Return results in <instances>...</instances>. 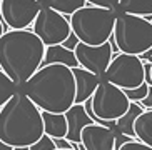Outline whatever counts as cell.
Here are the masks:
<instances>
[{
    "instance_id": "cell-18",
    "label": "cell",
    "mask_w": 152,
    "mask_h": 150,
    "mask_svg": "<svg viewBox=\"0 0 152 150\" xmlns=\"http://www.w3.org/2000/svg\"><path fill=\"white\" fill-rule=\"evenodd\" d=\"M115 12L139 15L149 20L152 17V0H119Z\"/></svg>"
},
{
    "instance_id": "cell-17",
    "label": "cell",
    "mask_w": 152,
    "mask_h": 150,
    "mask_svg": "<svg viewBox=\"0 0 152 150\" xmlns=\"http://www.w3.org/2000/svg\"><path fill=\"white\" fill-rule=\"evenodd\" d=\"M144 108L139 103H134V102H130L129 105V110L125 112L122 117H119V119L115 120V132L122 133V135H125V137H130V138H135L134 137V120L137 119V115L142 112Z\"/></svg>"
},
{
    "instance_id": "cell-19",
    "label": "cell",
    "mask_w": 152,
    "mask_h": 150,
    "mask_svg": "<svg viewBox=\"0 0 152 150\" xmlns=\"http://www.w3.org/2000/svg\"><path fill=\"white\" fill-rule=\"evenodd\" d=\"M44 5H47L49 9L55 10L58 13H62L64 17H70L77 9H82L87 4L84 0H45Z\"/></svg>"
},
{
    "instance_id": "cell-16",
    "label": "cell",
    "mask_w": 152,
    "mask_h": 150,
    "mask_svg": "<svg viewBox=\"0 0 152 150\" xmlns=\"http://www.w3.org/2000/svg\"><path fill=\"white\" fill-rule=\"evenodd\" d=\"M134 137L152 149V108L142 110L134 120Z\"/></svg>"
},
{
    "instance_id": "cell-24",
    "label": "cell",
    "mask_w": 152,
    "mask_h": 150,
    "mask_svg": "<svg viewBox=\"0 0 152 150\" xmlns=\"http://www.w3.org/2000/svg\"><path fill=\"white\" fill-rule=\"evenodd\" d=\"M85 4L94 5V7H100V9H110L115 10L119 5V0H84Z\"/></svg>"
},
{
    "instance_id": "cell-31",
    "label": "cell",
    "mask_w": 152,
    "mask_h": 150,
    "mask_svg": "<svg viewBox=\"0 0 152 150\" xmlns=\"http://www.w3.org/2000/svg\"><path fill=\"white\" fill-rule=\"evenodd\" d=\"M55 150H74V149H55Z\"/></svg>"
},
{
    "instance_id": "cell-3",
    "label": "cell",
    "mask_w": 152,
    "mask_h": 150,
    "mask_svg": "<svg viewBox=\"0 0 152 150\" xmlns=\"http://www.w3.org/2000/svg\"><path fill=\"white\" fill-rule=\"evenodd\" d=\"M44 135L42 112L20 90L0 107V142L10 149L30 147Z\"/></svg>"
},
{
    "instance_id": "cell-11",
    "label": "cell",
    "mask_w": 152,
    "mask_h": 150,
    "mask_svg": "<svg viewBox=\"0 0 152 150\" xmlns=\"http://www.w3.org/2000/svg\"><path fill=\"white\" fill-rule=\"evenodd\" d=\"M85 150H114L115 130L99 124H89L80 130V142Z\"/></svg>"
},
{
    "instance_id": "cell-33",
    "label": "cell",
    "mask_w": 152,
    "mask_h": 150,
    "mask_svg": "<svg viewBox=\"0 0 152 150\" xmlns=\"http://www.w3.org/2000/svg\"><path fill=\"white\" fill-rule=\"evenodd\" d=\"M149 20H151V23H152V17H151V18H149Z\"/></svg>"
},
{
    "instance_id": "cell-9",
    "label": "cell",
    "mask_w": 152,
    "mask_h": 150,
    "mask_svg": "<svg viewBox=\"0 0 152 150\" xmlns=\"http://www.w3.org/2000/svg\"><path fill=\"white\" fill-rule=\"evenodd\" d=\"M40 7L37 0H0V20L12 30L28 28Z\"/></svg>"
},
{
    "instance_id": "cell-21",
    "label": "cell",
    "mask_w": 152,
    "mask_h": 150,
    "mask_svg": "<svg viewBox=\"0 0 152 150\" xmlns=\"http://www.w3.org/2000/svg\"><path fill=\"white\" fill-rule=\"evenodd\" d=\"M147 88H149V85L144 82L142 85H139V87H135V88H129V90H124V93H125V97L129 98V102H134V103H139V102L142 100L145 95H147Z\"/></svg>"
},
{
    "instance_id": "cell-23",
    "label": "cell",
    "mask_w": 152,
    "mask_h": 150,
    "mask_svg": "<svg viewBox=\"0 0 152 150\" xmlns=\"http://www.w3.org/2000/svg\"><path fill=\"white\" fill-rule=\"evenodd\" d=\"M115 150H152V149L145 143H142V142L135 140V138H130V140L124 142L122 145H119Z\"/></svg>"
},
{
    "instance_id": "cell-25",
    "label": "cell",
    "mask_w": 152,
    "mask_h": 150,
    "mask_svg": "<svg viewBox=\"0 0 152 150\" xmlns=\"http://www.w3.org/2000/svg\"><path fill=\"white\" fill-rule=\"evenodd\" d=\"M139 105L142 107L144 110H151L152 108V85H149L147 88V95L142 98V100L139 102Z\"/></svg>"
},
{
    "instance_id": "cell-22",
    "label": "cell",
    "mask_w": 152,
    "mask_h": 150,
    "mask_svg": "<svg viewBox=\"0 0 152 150\" xmlns=\"http://www.w3.org/2000/svg\"><path fill=\"white\" fill-rule=\"evenodd\" d=\"M28 150H55V142L54 138H50L49 135H42L35 143H32L28 147Z\"/></svg>"
},
{
    "instance_id": "cell-12",
    "label": "cell",
    "mask_w": 152,
    "mask_h": 150,
    "mask_svg": "<svg viewBox=\"0 0 152 150\" xmlns=\"http://www.w3.org/2000/svg\"><path fill=\"white\" fill-rule=\"evenodd\" d=\"M65 120H67V138L69 142L79 143L80 142V130L89 124H94L87 112L84 108V103H74V105L65 112Z\"/></svg>"
},
{
    "instance_id": "cell-10",
    "label": "cell",
    "mask_w": 152,
    "mask_h": 150,
    "mask_svg": "<svg viewBox=\"0 0 152 150\" xmlns=\"http://www.w3.org/2000/svg\"><path fill=\"white\" fill-rule=\"evenodd\" d=\"M74 55H75L79 67L92 72L97 77H102L109 62L114 57L109 40L100 45H85L82 42H79L74 49Z\"/></svg>"
},
{
    "instance_id": "cell-6",
    "label": "cell",
    "mask_w": 152,
    "mask_h": 150,
    "mask_svg": "<svg viewBox=\"0 0 152 150\" xmlns=\"http://www.w3.org/2000/svg\"><path fill=\"white\" fill-rule=\"evenodd\" d=\"M90 100V110L100 122H115L129 110L130 102L122 88L100 79Z\"/></svg>"
},
{
    "instance_id": "cell-1",
    "label": "cell",
    "mask_w": 152,
    "mask_h": 150,
    "mask_svg": "<svg viewBox=\"0 0 152 150\" xmlns=\"http://www.w3.org/2000/svg\"><path fill=\"white\" fill-rule=\"evenodd\" d=\"M18 90L40 112L49 114H65L75 100L72 68L60 63L40 65Z\"/></svg>"
},
{
    "instance_id": "cell-30",
    "label": "cell",
    "mask_w": 152,
    "mask_h": 150,
    "mask_svg": "<svg viewBox=\"0 0 152 150\" xmlns=\"http://www.w3.org/2000/svg\"><path fill=\"white\" fill-rule=\"evenodd\" d=\"M14 150H28V147H17V149H14Z\"/></svg>"
},
{
    "instance_id": "cell-15",
    "label": "cell",
    "mask_w": 152,
    "mask_h": 150,
    "mask_svg": "<svg viewBox=\"0 0 152 150\" xmlns=\"http://www.w3.org/2000/svg\"><path fill=\"white\" fill-rule=\"evenodd\" d=\"M44 133L50 138H65L67 135V120L64 114H49L42 112Z\"/></svg>"
},
{
    "instance_id": "cell-28",
    "label": "cell",
    "mask_w": 152,
    "mask_h": 150,
    "mask_svg": "<svg viewBox=\"0 0 152 150\" xmlns=\"http://www.w3.org/2000/svg\"><path fill=\"white\" fill-rule=\"evenodd\" d=\"M4 32H5V28H4V22L0 20V37L4 35Z\"/></svg>"
},
{
    "instance_id": "cell-4",
    "label": "cell",
    "mask_w": 152,
    "mask_h": 150,
    "mask_svg": "<svg viewBox=\"0 0 152 150\" xmlns=\"http://www.w3.org/2000/svg\"><path fill=\"white\" fill-rule=\"evenodd\" d=\"M115 10L100 9L94 5H84L77 9L70 17H67L70 32L85 45H100L105 44L112 35Z\"/></svg>"
},
{
    "instance_id": "cell-32",
    "label": "cell",
    "mask_w": 152,
    "mask_h": 150,
    "mask_svg": "<svg viewBox=\"0 0 152 150\" xmlns=\"http://www.w3.org/2000/svg\"><path fill=\"white\" fill-rule=\"evenodd\" d=\"M151 80H152V65H151Z\"/></svg>"
},
{
    "instance_id": "cell-7",
    "label": "cell",
    "mask_w": 152,
    "mask_h": 150,
    "mask_svg": "<svg viewBox=\"0 0 152 150\" xmlns=\"http://www.w3.org/2000/svg\"><path fill=\"white\" fill-rule=\"evenodd\" d=\"M100 79L122 90L135 88L144 84V62L137 55L119 52L112 57Z\"/></svg>"
},
{
    "instance_id": "cell-29",
    "label": "cell",
    "mask_w": 152,
    "mask_h": 150,
    "mask_svg": "<svg viewBox=\"0 0 152 150\" xmlns=\"http://www.w3.org/2000/svg\"><path fill=\"white\" fill-rule=\"evenodd\" d=\"M0 150H12V149H10V147H7L5 143H2V142H0Z\"/></svg>"
},
{
    "instance_id": "cell-27",
    "label": "cell",
    "mask_w": 152,
    "mask_h": 150,
    "mask_svg": "<svg viewBox=\"0 0 152 150\" xmlns=\"http://www.w3.org/2000/svg\"><path fill=\"white\" fill-rule=\"evenodd\" d=\"M55 142V149H77V143L74 142H69L67 138H54Z\"/></svg>"
},
{
    "instance_id": "cell-34",
    "label": "cell",
    "mask_w": 152,
    "mask_h": 150,
    "mask_svg": "<svg viewBox=\"0 0 152 150\" xmlns=\"http://www.w3.org/2000/svg\"><path fill=\"white\" fill-rule=\"evenodd\" d=\"M12 150H14V149H12Z\"/></svg>"
},
{
    "instance_id": "cell-20",
    "label": "cell",
    "mask_w": 152,
    "mask_h": 150,
    "mask_svg": "<svg viewBox=\"0 0 152 150\" xmlns=\"http://www.w3.org/2000/svg\"><path fill=\"white\" fill-rule=\"evenodd\" d=\"M15 92H18V87L4 74V72L0 70V107H4V103L9 100Z\"/></svg>"
},
{
    "instance_id": "cell-8",
    "label": "cell",
    "mask_w": 152,
    "mask_h": 150,
    "mask_svg": "<svg viewBox=\"0 0 152 150\" xmlns=\"http://www.w3.org/2000/svg\"><path fill=\"white\" fill-rule=\"evenodd\" d=\"M30 30L40 39V42L45 47L62 44L70 35V25H69L67 17L49 9L47 5L40 7L35 20L32 22Z\"/></svg>"
},
{
    "instance_id": "cell-5",
    "label": "cell",
    "mask_w": 152,
    "mask_h": 150,
    "mask_svg": "<svg viewBox=\"0 0 152 150\" xmlns=\"http://www.w3.org/2000/svg\"><path fill=\"white\" fill-rule=\"evenodd\" d=\"M110 39L122 53L140 55L152 49V23L145 17L117 13Z\"/></svg>"
},
{
    "instance_id": "cell-2",
    "label": "cell",
    "mask_w": 152,
    "mask_h": 150,
    "mask_svg": "<svg viewBox=\"0 0 152 150\" xmlns=\"http://www.w3.org/2000/svg\"><path fill=\"white\" fill-rule=\"evenodd\" d=\"M45 45L30 30H9L0 37V70L18 88L42 65Z\"/></svg>"
},
{
    "instance_id": "cell-13",
    "label": "cell",
    "mask_w": 152,
    "mask_h": 150,
    "mask_svg": "<svg viewBox=\"0 0 152 150\" xmlns=\"http://www.w3.org/2000/svg\"><path fill=\"white\" fill-rule=\"evenodd\" d=\"M72 75H74V82H75V100H74V103H84L85 100H89L92 97L97 84L100 82V77L94 75L92 72L85 70L82 67H74Z\"/></svg>"
},
{
    "instance_id": "cell-14",
    "label": "cell",
    "mask_w": 152,
    "mask_h": 150,
    "mask_svg": "<svg viewBox=\"0 0 152 150\" xmlns=\"http://www.w3.org/2000/svg\"><path fill=\"white\" fill-rule=\"evenodd\" d=\"M50 63H60V65H67V67H70V68L79 67V63H77V60H75V55H74V50L64 49L60 44L45 47L42 65H50Z\"/></svg>"
},
{
    "instance_id": "cell-26",
    "label": "cell",
    "mask_w": 152,
    "mask_h": 150,
    "mask_svg": "<svg viewBox=\"0 0 152 150\" xmlns=\"http://www.w3.org/2000/svg\"><path fill=\"white\" fill-rule=\"evenodd\" d=\"M77 44H79V39H77V37L70 32V35H69L67 39L64 40V42H62L60 45H62L64 49H67V50H74V49H75V45H77Z\"/></svg>"
}]
</instances>
